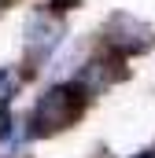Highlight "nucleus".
<instances>
[{
    "mask_svg": "<svg viewBox=\"0 0 155 158\" xmlns=\"http://www.w3.org/2000/svg\"><path fill=\"white\" fill-rule=\"evenodd\" d=\"M85 103H89V96L78 88L74 81L48 88L37 103H33V110H30V121H26L30 125V136H55V132L70 129L85 114Z\"/></svg>",
    "mask_w": 155,
    "mask_h": 158,
    "instance_id": "obj_1",
    "label": "nucleus"
},
{
    "mask_svg": "<svg viewBox=\"0 0 155 158\" xmlns=\"http://www.w3.org/2000/svg\"><path fill=\"white\" fill-rule=\"evenodd\" d=\"M100 37H104V48H107V52L129 59V55H144L155 44V30L148 22L133 19L129 11H118V15H111V19L104 22V33H100Z\"/></svg>",
    "mask_w": 155,
    "mask_h": 158,
    "instance_id": "obj_2",
    "label": "nucleus"
},
{
    "mask_svg": "<svg viewBox=\"0 0 155 158\" xmlns=\"http://www.w3.org/2000/svg\"><path fill=\"white\" fill-rule=\"evenodd\" d=\"M59 40H63V19H59V11H33L30 19H26V40H22V48H26V70H37L48 63V55L59 48Z\"/></svg>",
    "mask_w": 155,
    "mask_h": 158,
    "instance_id": "obj_3",
    "label": "nucleus"
},
{
    "mask_svg": "<svg viewBox=\"0 0 155 158\" xmlns=\"http://www.w3.org/2000/svg\"><path fill=\"white\" fill-rule=\"evenodd\" d=\"M129 77V70H126V59L115 55V52H107V55H100V59H89L81 70H78L74 85L85 92V96H100L104 88H111L118 81Z\"/></svg>",
    "mask_w": 155,
    "mask_h": 158,
    "instance_id": "obj_4",
    "label": "nucleus"
},
{
    "mask_svg": "<svg viewBox=\"0 0 155 158\" xmlns=\"http://www.w3.org/2000/svg\"><path fill=\"white\" fill-rule=\"evenodd\" d=\"M19 85H22V77L15 70H0V99H11L19 92Z\"/></svg>",
    "mask_w": 155,
    "mask_h": 158,
    "instance_id": "obj_5",
    "label": "nucleus"
},
{
    "mask_svg": "<svg viewBox=\"0 0 155 158\" xmlns=\"http://www.w3.org/2000/svg\"><path fill=\"white\" fill-rule=\"evenodd\" d=\"M7 129H11V110L4 107V99H0V140L7 136Z\"/></svg>",
    "mask_w": 155,
    "mask_h": 158,
    "instance_id": "obj_6",
    "label": "nucleus"
},
{
    "mask_svg": "<svg viewBox=\"0 0 155 158\" xmlns=\"http://www.w3.org/2000/svg\"><path fill=\"white\" fill-rule=\"evenodd\" d=\"M74 4H81V0H48V7H52V11H59V15H63V11H70Z\"/></svg>",
    "mask_w": 155,
    "mask_h": 158,
    "instance_id": "obj_7",
    "label": "nucleus"
},
{
    "mask_svg": "<svg viewBox=\"0 0 155 158\" xmlns=\"http://www.w3.org/2000/svg\"><path fill=\"white\" fill-rule=\"evenodd\" d=\"M137 158H155V151H140V155H137Z\"/></svg>",
    "mask_w": 155,
    "mask_h": 158,
    "instance_id": "obj_8",
    "label": "nucleus"
},
{
    "mask_svg": "<svg viewBox=\"0 0 155 158\" xmlns=\"http://www.w3.org/2000/svg\"><path fill=\"white\" fill-rule=\"evenodd\" d=\"M4 7H7V0H0V11H4Z\"/></svg>",
    "mask_w": 155,
    "mask_h": 158,
    "instance_id": "obj_9",
    "label": "nucleus"
}]
</instances>
